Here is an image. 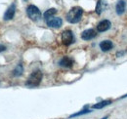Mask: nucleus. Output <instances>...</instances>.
I'll list each match as a JSON object with an SVG mask.
<instances>
[{"instance_id":"1","label":"nucleus","mask_w":127,"mask_h":119,"mask_svg":"<svg viewBox=\"0 0 127 119\" xmlns=\"http://www.w3.org/2000/svg\"><path fill=\"white\" fill-rule=\"evenodd\" d=\"M83 14V10L81 7H73L71 8L67 15H66V21L70 24H76L81 20V17Z\"/></svg>"},{"instance_id":"2","label":"nucleus","mask_w":127,"mask_h":119,"mask_svg":"<svg viewBox=\"0 0 127 119\" xmlns=\"http://www.w3.org/2000/svg\"><path fill=\"white\" fill-rule=\"evenodd\" d=\"M42 77H43V74L40 70H35L29 76V78L26 82V85L28 87H32H32H36L40 84V82L42 80Z\"/></svg>"},{"instance_id":"3","label":"nucleus","mask_w":127,"mask_h":119,"mask_svg":"<svg viewBox=\"0 0 127 119\" xmlns=\"http://www.w3.org/2000/svg\"><path fill=\"white\" fill-rule=\"evenodd\" d=\"M27 14L29 16V18L31 20H32V21H34V22L39 21L41 19V17H42V14H41L40 10L36 6H34V5L28 6V8H27Z\"/></svg>"},{"instance_id":"4","label":"nucleus","mask_w":127,"mask_h":119,"mask_svg":"<svg viewBox=\"0 0 127 119\" xmlns=\"http://www.w3.org/2000/svg\"><path fill=\"white\" fill-rule=\"evenodd\" d=\"M62 42L64 45L65 46H69L70 44H72L74 42V36H73V33L72 31L69 30H66L62 32Z\"/></svg>"},{"instance_id":"5","label":"nucleus","mask_w":127,"mask_h":119,"mask_svg":"<svg viewBox=\"0 0 127 119\" xmlns=\"http://www.w3.org/2000/svg\"><path fill=\"white\" fill-rule=\"evenodd\" d=\"M46 23H47L48 27H50V28H55V29H58V28H60V27L62 26V24H63V21H62V19H61V18L52 17V18H50L49 20H47V21H46Z\"/></svg>"},{"instance_id":"6","label":"nucleus","mask_w":127,"mask_h":119,"mask_svg":"<svg viewBox=\"0 0 127 119\" xmlns=\"http://www.w3.org/2000/svg\"><path fill=\"white\" fill-rule=\"evenodd\" d=\"M15 13H16V5L15 4H11L8 9L6 10L5 14H4V20L5 21H9V20H12L15 16Z\"/></svg>"},{"instance_id":"7","label":"nucleus","mask_w":127,"mask_h":119,"mask_svg":"<svg viewBox=\"0 0 127 119\" xmlns=\"http://www.w3.org/2000/svg\"><path fill=\"white\" fill-rule=\"evenodd\" d=\"M97 33L94 30L92 29H89V30H84L82 33H81V38L83 40H91L93 38H95Z\"/></svg>"},{"instance_id":"8","label":"nucleus","mask_w":127,"mask_h":119,"mask_svg":"<svg viewBox=\"0 0 127 119\" xmlns=\"http://www.w3.org/2000/svg\"><path fill=\"white\" fill-rule=\"evenodd\" d=\"M111 24L109 20H104L102 22H100L97 26V30L99 32H104V31H107L111 28Z\"/></svg>"},{"instance_id":"9","label":"nucleus","mask_w":127,"mask_h":119,"mask_svg":"<svg viewBox=\"0 0 127 119\" xmlns=\"http://www.w3.org/2000/svg\"><path fill=\"white\" fill-rule=\"evenodd\" d=\"M73 64V60L69 57H64L63 59L59 61V65L63 67H71Z\"/></svg>"},{"instance_id":"10","label":"nucleus","mask_w":127,"mask_h":119,"mask_svg":"<svg viewBox=\"0 0 127 119\" xmlns=\"http://www.w3.org/2000/svg\"><path fill=\"white\" fill-rule=\"evenodd\" d=\"M125 8H126V4L123 0H119L117 3H116V6H115V11H116V14L117 15H122L125 11Z\"/></svg>"},{"instance_id":"11","label":"nucleus","mask_w":127,"mask_h":119,"mask_svg":"<svg viewBox=\"0 0 127 119\" xmlns=\"http://www.w3.org/2000/svg\"><path fill=\"white\" fill-rule=\"evenodd\" d=\"M107 6H108V4H107L106 1H104V0H99V1L97 2V6H96V13H97L98 15H101L102 12L107 8Z\"/></svg>"},{"instance_id":"12","label":"nucleus","mask_w":127,"mask_h":119,"mask_svg":"<svg viewBox=\"0 0 127 119\" xmlns=\"http://www.w3.org/2000/svg\"><path fill=\"white\" fill-rule=\"evenodd\" d=\"M112 47H113V44H112V42L110 41V40H104V41H102L100 43V48L104 52L110 51L111 49H112Z\"/></svg>"},{"instance_id":"13","label":"nucleus","mask_w":127,"mask_h":119,"mask_svg":"<svg viewBox=\"0 0 127 119\" xmlns=\"http://www.w3.org/2000/svg\"><path fill=\"white\" fill-rule=\"evenodd\" d=\"M57 13V10L55 9V8H51V9H48L47 11L44 13V15H43V17H44V20H49L50 18H52L53 16L55 15Z\"/></svg>"},{"instance_id":"14","label":"nucleus","mask_w":127,"mask_h":119,"mask_svg":"<svg viewBox=\"0 0 127 119\" xmlns=\"http://www.w3.org/2000/svg\"><path fill=\"white\" fill-rule=\"evenodd\" d=\"M23 71H24V68H23L22 64H18L17 67L14 69V71H13V75L14 76H20V75L23 74Z\"/></svg>"},{"instance_id":"15","label":"nucleus","mask_w":127,"mask_h":119,"mask_svg":"<svg viewBox=\"0 0 127 119\" xmlns=\"http://www.w3.org/2000/svg\"><path fill=\"white\" fill-rule=\"evenodd\" d=\"M111 101H104V102H101V103H98V104H94L92 107L93 108H103L104 106H106V105H109V104H111Z\"/></svg>"},{"instance_id":"16","label":"nucleus","mask_w":127,"mask_h":119,"mask_svg":"<svg viewBox=\"0 0 127 119\" xmlns=\"http://www.w3.org/2000/svg\"><path fill=\"white\" fill-rule=\"evenodd\" d=\"M87 112H90V110H88V109H85V110H82V111H80L78 113H74V114H72L70 117H74V116H78V115H81V114H84V113H87Z\"/></svg>"},{"instance_id":"17","label":"nucleus","mask_w":127,"mask_h":119,"mask_svg":"<svg viewBox=\"0 0 127 119\" xmlns=\"http://www.w3.org/2000/svg\"><path fill=\"white\" fill-rule=\"evenodd\" d=\"M5 50H6V47L4 45H0V52H3Z\"/></svg>"},{"instance_id":"18","label":"nucleus","mask_w":127,"mask_h":119,"mask_svg":"<svg viewBox=\"0 0 127 119\" xmlns=\"http://www.w3.org/2000/svg\"><path fill=\"white\" fill-rule=\"evenodd\" d=\"M103 119H108V117H105V118H103Z\"/></svg>"},{"instance_id":"19","label":"nucleus","mask_w":127,"mask_h":119,"mask_svg":"<svg viewBox=\"0 0 127 119\" xmlns=\"http://www.w3.org/2000/svg\"><path fill=\"white\" fill-rule=\"evenodd\" d=\"M24 1H25V2H27V1H28V0H24Z\"/></svg>"}]
</instances>
